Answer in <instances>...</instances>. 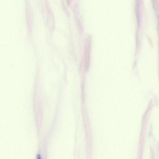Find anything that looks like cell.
<instances>
[{
  "instance_id": "1",
  "label": "cell",
  "mask_w": 159,
  "mask_h": 159,
  "mask_svg": "<svg viewBox=\"0 0 159 159\" xmlns=\"http://www.w3.org/2000/svg\"><path fill=\"white\" fill-rule=\"evenodd\" d=\"M90 40H88L85 47L84 59V67L86 71L88 70L90 64Z\"/></svg>"
},
{
  "instance_id": "2",
  "label": "cell",
  "mask_w": 159,
  "mask_h": 159,
  "mask_svg": "<svg viewBox=\"0 0 159 159\" xmlns=\"http://www.w3.org/2000/svg\"><path fill=\"white\" fill-rule=\"evenodd\" d=\"M71 0H67L68 5H69Z\"/></svg>"
}]
</instances>
